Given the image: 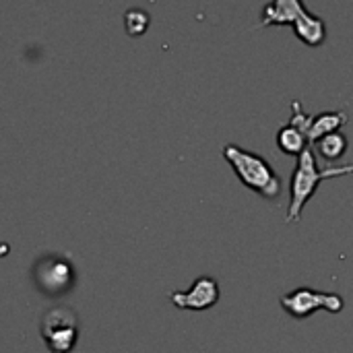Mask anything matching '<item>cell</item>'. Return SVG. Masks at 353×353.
Masks as SVG:
<instances>
[{"mask_svg": "<svg viewBox=\"0 0 353 353\" xmlns=\"http://www.w3.org/2000/svg\"><path fill=\"white\" fill-rule=\"evenodd\" d=\"M221 155L246 188H250L267 201H277L281 196L283 180L263 155L252 153L234 143L225 145L221 149Z\"/></svg>", "mask_w": 353, "mask_h": 353, "instance_id": "obj_1", "label": "cell"}, {"mask_svg": "<svg viewBox=\"0 0 353 353\" xmlns=\"http://www.w3.org/2000/svg\"><path fill=\"white\" fill-rule=\"evenodd\" d=\"M347 147H350V141H347V137H345L341 130H339V132H331V134L319 139V141L312 145L314 153H319V155H321L323 159H327V161H337V159H341V157L347 153Z\"/></svg>", "mask_w": 353, "mask_h": 353, "instance_id": "obj_11", "label": "cell"}, {"mask_svg": "<svg viewBox=\"0 0 353 353\" xmlns=\"http://www.w3.org/2000/svg\"><path fill=\"white\" fill-rule=\"evenodd\" d=\"M39 333L52 353H70L79 339V319L72 308L54 306L43 312Z\"/></svg>", "mask_w": 353, "mask_h": 353, "instance_id": "obj_3", "label": "cell"}, {"mask_svg": "<svg viewBox=\"0 0 353 353\" xmlns=\"http://www.w3.org/2000/svg\"><path fill=\"white\" fill-rule=\"evenodd\" d=\"M35 285L48 296H60L74 285V269L62 256H43L33 269Z\"/></svg>", "mask_w": 353, "mask_h": 353, "instance_id": "obj_5", "label": "cell"}, {"mask_svg": "<svg viewBox=\"0 0 353 353\" xmlns=\"http://www.w3.org/2000/svg\"><path fill=\"white\" fill-rule=\"evenodd\" d=\"M312 120H314V116L308 114V112H304L300 101H294L292 103V118H290V124L292 126H296L298 130H302L304 134H308L310 132V126H312Z\"/></svg>", "mask_w": 353, "mask_h": 353, "instance_id": "obj_13", "label": "cell"}, {"mask_svg": "<svg viewBox=\"0 0 353 353\" xmlns=\"http://www.w3.org/2000/svg\"><path fill=\"white\" fill-rule=\"evenodd\" d=\"M277 147L281 149V153L285 155H296L300 157L308 147H310V141H308V134H304L302 130H298L296 126H292L290 122L283 124L279 130H277Z\"/></svg>", "mask_w": 353, "mask_h": 353, "instance_id": "obj_10", "label": "cell"}, {"mask_svg": "<svg viewBox=\"0 0 353 353\" xmlns=\"http://www.w3.org/2000/svg\"><path fill=\"white\" fill-rule=\"evenodd\" d=\"M350 120L347 112L345 110H337V112H321V114H314V120H312V126H310V132H308V141H310V147L331 134V132H339L341 126H345Z\"/></svg>", "mask_w": 353, "mask_h": 353, "instance_id": "obj_9", "label": "cell"}, {"mask_svg": "<svg viewBox=\"0 0 353 353\" xmlns=\"http://www.w3.org/2000/svg\"><path fill=\"white\" fill-rule=\"evenodd\" d=\"M292 27H294L298 39H302L310 48H319L327 39V23L319 14L310 12L306 4L302 6L300 14L296 17V21H294Z\"/></svg>", "mask_w": 353, "mask_h": 353, "instance_id": "obj_7", "label": "cell"}, {"mask_svg": "<svg viewBox=\"0 0 353 353\" xmlns=\"http://www.w3.org/2000/svg\"><path fill=\"white\" fill-rule=\"evenodd\" d=\"M124 27L130 35H143L149 27V14L141 8H130L124 14Z\"/></svg>", "mask_w": 353, "mask_h": 353, "instance_id": "obj_12", "label": "cell"}, {"mask_svg": "<svg viewBox=\"0 0 353 353\" xmlns=\"http://www.w3.org/2000/svg\"><path fill=\"white\" fill-rule=\"evenodd\" d=\"M304 2L302 0H275L263 6L259 25L271 27V25H294L296 17L300 14Z\"/></svg>", "mask_w": 353, "mask_h": 353, "instance_id": "obj_8", "label": "cell"}, {"mask_svg": "<svg viewBox=\"0 0 353 353\" xmlns=\"http://www.w3.org/2000/svg\"><path fill=\"white\" fill-rule=\"evenodd\" d=\"M350 174H353V163L333 165V168L321 170L319 163H316L314 149L308 147L298 157V163H296V170H294V176H292V184H290V209H288L285 223H294V221H298L302 217L304 207L314 196V192L319 190L321 182H325L329 178L350 176Z\"/></svg>", "mask_w": 353, "mask_h": 353, "instance_id": "obj_2", "label": "cell"}, {"mask_svg": "<svg viewBox=\"0 0 353 353\" xmlns=\"http://www.w3.org/2000/svg\"><path fill=\"white\" fill-rule=\"evenodd\" d=\"M221 298V288L215 277L203 275L194 279V283L186 292H172L170 302L180 310H209Z\"/></svg>", "mask_w": 353, "mask_h": 353, "instance_id": "obj_6", "label": "cell"}, {"mask_svg": "<svg viewBox=\"0 0 353 353\" xmlns=\"http://www.w3.org/2000/svg\"><path fill=\"white\" fill-rule=\"evenodd\" d=\"M281 308L298 321H304L308 316H312L316 310H327V312H341L345 308V300L339 294L333 292H321V290H312V288H296L288 294H283L279 298Z\"/></svg>", "mask_w": 353, "mask_h": 353, "instance_id": "obj_4", "label": "cell"}]
</instances>
